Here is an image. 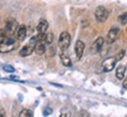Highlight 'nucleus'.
Listing matches in <instances>:
<instances>
[{"label":"nucleus","mask_w":127,"mask_h":117,"mask_svg":"<svg viewBox=\"0 0 127 117\" xmlns=\"http://www.w3.org/2000/svg\"><path fill=\"white\" fill-rule=\"evenodd\" d=\"M4 70L7 73H13L15 69L13 68V66H11V64H5L4 66Z\"/></svg>","instance_id":"a211bd4d"},{"label":"nucleus","mask_w":127,"mask_h":117,"mask_svg":"<svg viewBox=\"0 0 127 117\" xmlns=\"http://www.w3.org/2000/svg\"><path fill=\"white\" fill-rule=\"evenodd\" d=\"M125 73H126V67L125 66H119L115 70V77L118 80H124L125 77Z\"/></svg>","instance_id":"ddd939ff"},{"label":"nucleus","mask_w":127,"mask_h":117,"mask_svg":"<svg viewBox=\"0 0 127 117\" xmlns=\"http://www.w3.org/2000/svg\"><path fill=\"white\" fill-rule=\"evenodd\" d=\"M105 43V39L104 38H98L96 40L94 41V45H93V49H94V52H99L101 48H102V46H104Z\"/></svg>","instance_id":"4468645a"},{"label":"nucleus","mask_w":127,"mask_h":117,"mask_svg":"<svg viewBox=\"0 0 127 117\" xmlns=\"http://www.w3.org/2000/svg\"><path fill=\"white\" fill-rule=\"evenodd\" d=\"M34 52H35V54L38 55H42L44 53L46 52V43L44 40H40L38 41L35 45H34Z\"/></svg>","instance_id":"9d476101"},{"label":"nucleus","mask_w":127,"mask_h":117,"mask_svg":"<svg viewBox=\"0 0 127 117\" xmlns=\"http://www.w3.org/2000/svg\"><path fill=\"white\" fill-rule=\"evenodd\" d=\"M108 15H109V12L107 11L106 7H104V6H99L94 12L95 20L99 21V22H104V21H106L107 18H108Z\"/></svg>","instance_id":"39448f33"},{"label":"nucleus","mask_w":127,"mask_h":117,"mask_svg":"<svg viewBox=\"0 0 127 117\" xmlns=\"http://www.w3.org/2000/svg\"><path fill=\"white\" fill-rule=\"evenodd\" d=\"M124 56H125V50H120L118 53V55L115 56V58H117V61H120V60H123Z\"/></svg>","instance_id":"6ab92c4d"},{"label":"nucleus","mask_w":127,"mask_h":117,"mask_svg":"<svg viewBox=\"0 0 127 117\" xmlns=\"http://www.w3.org/2000/svg\"><path fill=\"white\" fill-rule=\"evenodd\" d=\"M15 35H17L18 41H24L26 39V36H27V27L25 25H19Z\"/></svg>","instance_id":"0eeeda50"},{"label":"nucleus","mask_w":127,"mask_h":117,"mask_svg":"<svg viewBox=\"0 0 127 117\" xmlns=\"http://www.w3.org/2000/svg\"><path fill=\"white\" fill-rule=\"evenodd\" d=\"M19 116L20 117H32L33 116V113H32L31 110H28V109H24V110L20 111Z\"/></svg>","instance_id":"dca6fc26"},{"label":"nucleus","mask_w":127,"mask_h":117,"mask_svg":"<svg viewBox=\"0 0 127 117\" xmlns=\"http://www.w3.org/2000/svg\"><path fill=\"white\" fill-rule=\"evenodd\" d=\"M33 52H34V46L32 45V43H30V45L24 46L23 48L20 49L19 54H20V56L25 58V56H30V55H31Z\"/></svg>","instance_id":"1a4fd4ad"},{"label":"nucleus","mask_w":127,"mask_h":117,"mask_svg":"<svg viewBox=\"0 0 127 117\" xmlns=\"http://www.w3.org/2000/svg\"><path fill=\"white\" fill-rule=\"evenodd\" d=\"M60 61H61V63H63L65 67H71L72 66L71 58H68V55L65 52H61V54H60Z\"/></svg>","instance_id":"f8f14e48"},{"label":"nucleus","mask_w":127,"mask_h":117,"mask_svg":"<svg viewBox=\"0 0 127 117\" xmlns=\"http://www.w3.org/2000/svg\"><path fill=\"white\" fill-rule=\"evenodd\" d=\"M118 20L120 21L121 25H127V12L126 13H123L121 15H119Z\"/></svg>","instance_id":"f3484780"},{"label":"nucleus","mask_w":127,"mask_h":117,"mask_svg":"<svg viewBox=\"0 0 127 117\" xmlns=\"http://www.w3.org/2000/svg\"><path fill=\"white\" fill-rule=\"evenodd\" d=\"M123 87H124V89H127V77H126V78H124Z\"/></svg>","instance_id":"aec40b11"},{"label":"nucleus","mask_w":127,"mask_h":117,"mask_svg":"<svg viewBox=\"0 0 127 117\" xmlns=\"http://www.w3.org/2000/svg\"><path fill=\"white\" fill-rule=\"evenodd\" d=\"M74 50H75V55H77V58H81L82 55H84V52H85V43H84L81 40H78L77 42H75Z\"/></svg>","instance_id":"6e6552de"},{"label":"nucleus","mask_w":127,"mask_h":117,"mask_svg":"<svg viewBox=\"0 0 127 117\" xmlns=\"http://www.w3.org/2000/svg\"><path fill=\"white\" fill-rule=\"evenodd\" d=\"M18 39L15 40L12 36H6L4 40L0 42V53H9L15 48H18Z\"/></svg>","instance_id":"f257e3e1"},{"label":"nucleus","mask_w":127,"mask_h":117,"mask_svg":"<svg viewBox=\"0 0 127 117\" xmlns=\"http://www.w3.org/2000/svg\"><path fill=\"white\" fill-rule=\"evenodd\" d=\"M53 39H54V34L53 33H51V32H46L45 33V38H44V41H45L46 45H52V42H53Z\"/></svg>","instance_id":"2eb2a0df"},{"label":"nucleus","mask_w":127,"mask_h":117,"mask_svg":"<svg viewBox=\"0 0 127 117\" xmlns=\"http://www.w3.org/2000/svg\"><path fill=\"white\" fill-rule=\"evenodd\" d=\"M19 27V23L15 19H8L6 23H5V28L4 31L7 35H13L17 33V29Z\"/></svg>","instance_id":"20e7f679"},{"label":"nucleus","mask_w":127,"mask_h":117,"mask_svg":"<svg viewBox=\"0 0 127 117\" xmlns=\"http://www.w3.org/2000/svg\"><path fill=\"white\" fill-rule=\"evenodd\" d=\"M36 31L38 33H41V34H45L46 32L48 31V22L46 21V20H40L39 23H38V26H36Z\"/></svg>","instance_id":"9b49d317"},{"label":"nucleus","mask_w":127,"mask_h":117,"mask_svg":"<svg viewBox=\"0 0 127 117\" xmlns=\"http://www.w3.org/2000/svg\"><path fill=\"white\" fill-rule=\"evenodd\" d=\"M71 43V35L68 34L67 32H63L59 36V40H58V46L61 52H65L69 47Z\"/></svg>","instance_id":"7ed1b4c3"},{"label":"nucleus","mask_w":127,"mask_h":117,"mask_svg":"<svg viewBox=\"0 0 127 117\" xmlns=\"http://www.w3.org/2000/svg\"><path fill=\"white\" fill-rule=\"evenodd\" d=\"M119 35H120V29L117 27H113L112 29H109L108 34H107V38H106V42L107 43H113L115 41L118 40Z\"/></svg>","instance_id":"423d86ee"},{"label":"nucleus","mask_w":127,"mask_h":117,"mask_svg":"<svg viewBox=\"0 0 127 117\" xmlns=\"http://www.w3.org/2000/svg\"><path fill=\"white\" fill-rule=\"evenodd\" d=\"M126 31H127V28H126Z\"/></svg>","instance_id":"412c9836"},{"label":"nucleus","mask_w":127,"mask_h":117,"mask_svg":"<svg viewBox=\"0 0 127 117\" xmlns=\"http://www.w3.org/2000/svg\"><path fill=\"white\" fill-rule=\"evenodd\" d=\"M117 66V58L115 56H111V58H105L102 63H101V67H100V72L101 73H108L111 70H113Z\"/></svg>","instance_id":"f03ea898"}]
</instances>
